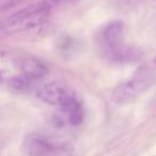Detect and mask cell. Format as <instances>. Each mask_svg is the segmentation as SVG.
<instances>
[{
    "instance_id": "6da1fadb",
    "label": "cell",
    "mask_w": 156,
    "mask_h": 156,
    "mask_svg": "<svg viewBox=\"0 0 156 156\" xmlns=\"http://www.w3.org/2000/svg\"><path fill=\"white\" fill-rule=\"evenodd\" d=\"M98 44L103 55L112 62L133 63L142 57L139 48L125 44V25L122 20L105 25L98 35Z\"/></svg>"
},
{
    "instance_id": "7a4b0ae2",
    "label": "cell",
    "mask_w": 156,
    "mask_h": 156,
    "mask_svg": "<svg viewBox=\"0 0 156 156\" xmlns=\"http://www.w3.org/2000/svg\"><path fill=\"white\" fill-rule=\"evenodd\" d=\"M76 0H41L29 5L5 18L1 25V32L12 34L42 26L47 22L54 10L71 5Z\"/></svg>"
},
{
    "instance_id": "3957f363",
    "label": "cell",
    "mask_w": 156,
    "mask_h": 156,
    "mask_svg": "<svg viewBox=\"0 0 156 156\" xmlns=\"http://www.w3.org/2000/svg\"><path fill=\"white\" fill-rule=\"evenodd\" d=\"M37 95L46 104L58 107L69 124L78 125L83 122L85 117L83 104L69 85L61 81H50L37 89Z\"/></svg>"
},
{
    "instance_id": "277c9868",
    "label": "cell",
    "mask_w": 156,
    "mask_h": 156,
    "mask_svg": "<svg viewBox=\"0 0 156 156\" xmlns=\"http://www.w3.org/2000/svg\"><path fill=\"white\" fill-rule=\"evenodd\" d=\"M156 83V66L143 65L140 66L134 75L119 83L111 92V100L118 105H124L133 102L147 92Z\"/></svg>"
},
{
    "instance_id": "5b68a950",
    "label": "cell",
    "mask_w": 156,
    "mask_h": 156,
    "mask_svg": "<svg viewBox=\"0 0 156 156\" xmlns=\"http://www.w3.org/2000/svg\"><path fill=\"white\" fill-rule=\"evenodd\" d=\"M25 149L30 156H71L72 154V147L67 143L39 133L27 137Z\"/></svg>"
},
{
    "instance_id": "8992f818",
    "label": "cell",
    "mask_w": 156,
    "mask_h": 156,
    "mask_svg": "<svg viewBox=\"0 0 156 156\" xmlns=\"http://www.w3.org/2000/svg\"><path fill=\"white\" fill-rule=\"evenodd\" d=\"M22 74L12 78L11 86L16 89H26L33 83H37L48 73V67L40 59L29 57L22 60L20 64Z\"/></svg>"
},
{
    "instance_id": "52a82bcc",
    "label": "cell",
    "mask_w": 156,
    "mask_h": 156,
    "mask_svg": "<svg viewBox=\"0 0 156 156\" xmlns=\"http://www.w3.org/2000/svg\"><path fill=\"white\" fill-rule=\"evenodd\" d=\"M75 40H73L71 37H64L62 39H60V41L58 42V49L59 52H61L62 55H66L69 57V55L72 52L75 51L76 49V43Z\"/></svg>"
},
{
    "instance_id": "ba28073f",
    "label": "cell",
    "mask_w": 156,
    "mask_h": 156,
    "mask_svg": "<svg viewBox=\"0 0 156 156\" xmlns=\"http://www.w3.org/2000/svg\"><path fill=\"white\" fill-rule=\"evenodd\" d=\"M153 64L156 66V55H155V56H154V59H153Z\"/></svg>"
},
{
    "instance_id": "9c48e42d",
    "label": "cell",
    "mask_w": 156,
    "mask_h": 156,
    "mask_svg": "<svg viewBox=\"0 0 156 156\" xmlns=\"http://www.w3.org/2000/svg\"><path fill=\"white\" fill-rule=\"evenodd\" d=\"M154 103L156 104V95H155V100H154Z\"/></svg>"
}]
</instances>
